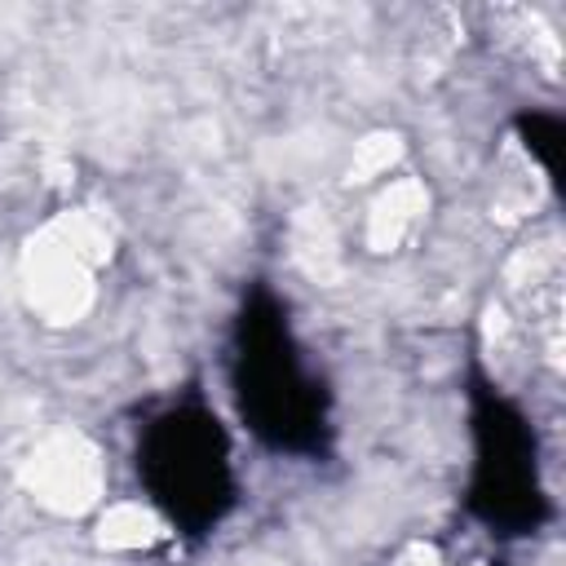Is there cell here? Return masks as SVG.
Instances as JSON below:
<instances>
[{
    "mask_svg": "<svg viewBox=\"0 0 566 566\" xmlns=\"http://www.w3.org/2000/svg\"><path fill=\"white\" fill-rule=\"evenodd\" d=\"M517 128H522V137H526V150L548 168V172H557V150H562V124L553 119V115H522L517 119Z\"/></svg>",
    "mask_w": 566,
    "mask_h": 566,
    "instance_id": "4",
    "label": "cell"
},
{
    "mask_svg": "<svg viewBox=\"0 0 566 566\" xmlns=\"http://www.w3.org/2000/svg\"><path fill=\"white\" fill-rule=\"evenodd\" d=\"M473 420V478L469 513L495 535H535L548 522V500L535 464V433L526 416L486 380L469 394Z\"/></svg>",
    "mask_w": 566,
    "mask_h": 566,
    "instance_id": "3",
    "label": "cell"
},
{
    "mask_svg": "<svg viewBox=\"0 0 566 566\" xmlns=\"http://www.w3.org/2000/svg\"><path fill=\"white\" fill-rule=\"evenodd\" d=\"M230 385L248 429L287 455H323L332 442V411L323 380L305 367V354L287 327V310L274 292L252 287L234 318Z\"/></svg>",
    "mask_w": 566,
    "mask_h": 566,
    "instance_id": "1",
    "label": "cell"
},
{
    "mask_svg": "<svg viewBox=\"0 0 566 566\" xmlns=\"http://www.w3.org/2000/svg\"><path fill=\"white\" fill-rule=\"evenodd\" d=\"M137 478L186 535H212L234 509V464L221 420L203 402L159 411L137 438Z\"/></svg>",
    "mask_w": 566,
    "mask_h": 566,
    "instance_id": "2",
    "label": "cell"
}]
</instances>
